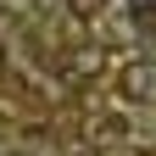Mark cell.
<instances>
[{
    "label": "cell",
    "instance_id": "1",
    "mask_svg": "<svg viewBox=\"0 0 156 156\" xmlns=\"http://www.w3.org/2000/svg\"><path fill=\"white\" fill-rule=\"evenodd\" d=\"M123 89H128V95H151V73H145V67H140V73H128V78H123Z\"/></svg>",
    "mask_w": 156,
    "mask_h": 156
}]
</instances>
